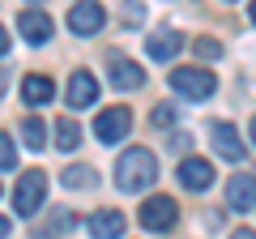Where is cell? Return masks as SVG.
Returning <instances> with one entry per match:
<instances>
[{"label":"cell","mask_w":256,"mask_h":239,"mask_svg":"<svg viewBox=\"0 0 256 239\" xmlns=\"http://www.w3.org/2000/svg\"><path fill=\"white\" fill-rule=\"evenodd\" d=\"M154 180H158V158L150 150L132 146V150L120 154V162H116V188L120 192H146Z\"/></svg>","instance_id":"cell-1"},{"label":"cell","mask_w":256,"mask_h":239,"mask_svg":"<svg viewBox=\"0 0 256 239\" xmlns=\"http://www.w3.org/2000/svg\"><path fill=\"white\" fill-rule=\"evenodd\" d=\"M47 196V175L43 171H22L18 188H13V205H18V218H34L38 205Z\"/></svg>","instance_id":"cell-2"},{"label":"cell","mask_w":256,"mask_h":239,"mask_svg":"<svg viewBox=\"0 0 256 239\" xmlns=\"http://www.w3.org/2000/svg\"><path fill=\"white\" fill-rule=\"evenodd\" d=\"M171 90L184 94V98H192V102H201V98H210L218 90V82H214L210 68H171Z\"/></svg>","instance_id":"cell-3"},{"label":"cell","mask_w":256,"mask_h":239,"mask_svg":"<svg viewBox=\"0 0 256 239\" xmlns=\"http://www.w3.org/2000/svg\"><path fill=\"white\" fill-rule=\"evenodd\" d=\"M128 128H132V111L128 107H107L94 120V137H98L102 146H116L120 137H128Z\"/></svg>","instance_id":"cell-4"},{"label":"cell","mask_w":256,"mask_h":239,"mask_svg":"<svg viewBox=\"0 0 256 239\" xmlns=\"http://www.w3.org/2000/svg\"><path fill=\"white\" fill-rule=\"evenodd\" d=\"M175 218H180V205H175L171 196H150V201L141 205V226L146 230H171Z\"/></svg>","instance_id":"cell-5"},{"label":"cell","mask_w":256,"mask_h":239,"mask_svg":"<svg viewBox=\"0 0 256 239\" xmlns=\"http://www.w3.org/2000/svg\"><path fill=\"white\" fill-rule=\"evenodd\" d=\"M102 22H107V13H102L98 0H77L73 9H68V30L73 34H98Z\"/></svg>","instance_id":"cell-6"},{"label":"cell","mask_w":256,"mask_h":239,"mask_svg":"<svg viewBox=\"0 0 256 239\" xmlns=\"http://www.w3.org/2000/svg\"><path fill=\"white\" fill-rule=\"evenodd\" d=\"M226 205L239 210V214L256 210V175H248V171L230 175V180H226Z\"/></svg>","instance_id":"cell-7"},{"label":"cell","mask_w":256,"mask_h":239,"mask_svg":"<svg viewBox=\"0 0 256 239\" xmlns=\"http://www.w3.org/2000/svg\"><path fill=\"white\" fill-rule=\"evenodd\" d=\"M18 34L38 47V43H47V38L56 34V22L47 18V13H38V9H26V13H18Z\"/></svg>","instance_id":"cell-8"},{"label":"cell","mask_w":256,"mask_h":239,"mask_svg":"<svg viewBox=\"0 0 256 239\" xmlns=\"http://www.w3.org/2000/svg\"><path fill=\"white\" fill-rule=\"evenodd\" d=\"M124 214L120 210H98V214H90L86 218V230H90L94 239H124Z\"/></svg>","instance_id":"cell-9"},{"label":"cell","mask_w":256,"mask_h":239,"mask_svg":"<svg viewBox=\"0 0 256 239\" xmlns=\"http://www.w3.org/2000/svg\"><path fill=\"white\" fill-rule=\"evenodd\" d=\"M180 184L188 192H205L214 184V162H205V158H184L180 162Z\"/></svg>","instance_id":"cell-10"},{"label":"cell","mask_w":256,"mask_h":239,"mask_svg":"<svg viewBox=\"0 0 256 239\" xmlns=\"http://www.w3.org/2000/svg\"><path fill=\"white\" fill-rule=\"evenodd\" d=\"M90 102H98V82H94V73H86V68H77L73 77H68V107H90Z\"/></svg>","instance_id":"cell-11"},{"label":"cell","mask_w":256,"mask_h":239,"mask_svg":"<svg viewBox=\"0 0 256 239\" xmlns=\"http://www.w3.org/2000/svg\"><path fill=\"white\" fill-rule=\"evenodd\" d=\"M111 86H116V90H141V86H146V73L137 68V60L111 56Z\"/></svg>","instance_id":"cell-12"},{"label":"cell","mask_w":256,"mask_h":239,"mask_svg":"<svg viewBox=\"0 0 256 239\" xmlns=\"http://www.w3.org/2000/svg\"><path fill=\"white\" fill-rule=\"evenodd\" d=\"M214 150H218L226 162H239V158H244V141H239L235 124H214Z\"/></svg>","instance_id":"cell-13"},{"label":"cell","mask_w":256,"mask_h":239,"mask_svg":"<svg viewBox=\"0 0 256 239\" xmlns=\"http://www.w3.org/2000/svg\"><path fill=\"white\" fill-rule=\"evenodd\" d=\"M22 98H26L30 107H43V102H52V98H56V82H52V77L30 73L26 82H22Z\"/></svg>","instance_id":"cell-14"},{"label":"cell","mask_w":256,"mask_h":239,"mask_svg":"<svg viewBox=\"0 0 256 239\" xmlns=\"http://www.w3.org/2000/svg\"><path fill=\"white\" fill-rule=\"evenodd\" d=\"M180 47H184V34L162 30V34H154V38L146 43V52H150V60H175V56H180Z\"/></svg>","instance_id":"cell-15"},{"label":"cell","mask_w":256,"mask_h":239,"mask_svg":"<svg viewBox=\"0 0 256 239\" xmlns=\"http://www.w3.org/2000/svg\"><path fill=\"white\" fill-rule=\"evenodd\" d=\"M68 226H73V214H68V210H56V218H47L43 226L34 230V239H60Z\"/></svg>","instance_id":"cell-16"},{"label":"cell","mask_w":256,"mask_h":239,"mask_svg":"<svg viewBox=\"0 0 256 239\" xmlns=\"http://www.w3.org/2000/svg\"><path fill=\"white\" fill-rule=\"evenodd\" d=\"M22 141H26L30 150H43V146H47V124H43V120H34V116H30L26 124H22Z\"/></svg>","instance_id":"cell-17"},{"label":"cell","mask_w":256,"mask_h":239,"mask_svg":"<svg viewBox=\"0 0 256 239\" xmlns=\"http://www.w3.org/2000/svg\"><path fill=\"white\" fill-rule=\"evenodd\" d=\"M56 146L60 150H77L82 146V128H77L73 120H60V124H56Z\"/></svg>","instance_id":"cell-18"},{"label":"cell","mask_w":256,"mask_h":239,"mask_svg":"<svg viewBox=\"0 0 256 239\" xmlns=\"http://www.w3.org/2000/svg\"><path fill=\"white\" fill-rule=\"evenodd\" d=\"M64 184H68V188H94V184H98V175H94L90 166H64Z\"/></svg>","instance_id":"cell-19"},{"label":"cell","mask_w":256,"mask_h":239,"mask_svg":"<svg viewBox=\"0 0 256 239\" xmlns=\"http://www.w3.org/2000/svg\"><path fill=\"white\" fill-rule=\"evenodd\" d=\"M13 166H18V146L9 132H0V171H13Z\"/></svg>","instance_id":"cell-20"},{"label":"cell","mask_w":256,"mask_h":239,"mask_svg":"<svg viewBox=\"0 0 256 239\" xmlns=\"http://www.w3.org/2000/svg\"><path fill=\"white\" fill-rule=\"evenodd\" d=\"M154 124H158V128H166V124H175V107H171V102H162V107L154 111Z\"/></svg>","instance_id":"cell-21"},{"label":"cell","mask_w":256,"mask_h":239,"mask_svg":"<svg viewBox=\"0 0 256 239\" xmlns=\"http://www.w3.org/2000/svg\"><path fill=\"white\" fill-rule=\"evenodd\" d=\"M196 52H201V56H218V52H222V47H218V43H214V38H196Z\"/></svg>","instance_id":"cell-22"},{"label":"cell","mask_w":256,"mask_h":239,"mask_svg":"<svg viewBox=\"0 0 256 239\" xmlns=\"http://www.w3.org/2000/svg\"><path fill=\"white\" fill-rule=\"evenodd\" d=\"M9 43H13V38H9V34H4V26H0V56L9 52Z\"/></svg>","instance_id":"cell-23"},{"label":"cell","mask_w":256,"mask_h":239,"mask_svg":"<svg viewBox=\"0 0 256 239\" xmlns=\"http://www.w3.org/2000/svg\"><path fill=\"white\" fill-rule=\"evenodd\" d=\"M0 239H9V218H0Z\"/></svg>","instance_id":"cell-24"},{"label":"cell","mask_w":256,"mask_h":239,"mask_svg":"<svg viewBox=\"0 0 256 239\" xmlns=\"http://www.w3.org/2000/svg\"><path fill=\"white\" fill-rule=\"evenodd\" d=\"M4 86H9V73H4V68H0V94H4Z\"/></svg>","instance_id":"cell-25"},{"label":"cell","mask_w":256,"mask_h":239,"mask_svg":"<svg viewBox=\"0 0 256 239\" xmlns=\"http://www.w3.org/2000/svg\"><path fill=\"white\" fill-rule=\"evenodd\" d=\"M235 239H256V235H252V230H235Z\"/></svg>","instance_id":"cell-26"},{"label":"cell","mask_w":256,"mask_h":239,"mask_svg":"<svg viewBox=\"0 0 256 239\" xmlns=\"http://www.w3.org/2000/svg\"><path fill=\"white\" fill-rule=\"evenodd\" d=\"M248 132H252V146H256V116H252V124H248Z\"/></svg>","instance_id":"cell-27"},{"label":"cell","mask_w":256,"mask_h":239,"mask_svg":"<svg viewBox=\"0 0 256 239\" xmlns=\"http://www.w3.org/2000/svg\"><path fill=\"white\" fill-rule=\"evenodd\" d=\"M248 13H252V26H256V0H252V9H248Z\"/></svg>","instance_id":"cell-28"}]
</instances>
